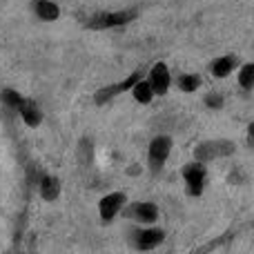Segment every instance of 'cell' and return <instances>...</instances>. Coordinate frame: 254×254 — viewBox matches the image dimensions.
Instances as JSON below:
<instances>
[{
    "instance_id": "2",
    "label": "cell",
    "mask_w": 254,
    "mask_h": 254,
    "mask_svg": "<svg viewBox=\"0 0 254 254\" xmlns=\"http://www.w3.org/2000/svg\"><path fill=\"white\" fill-rule=\"evenodd\" d=\"M183 179L188 183V192L198 196L203 192V185H205V167H203L201 161L190 163V165L183 167Z\"/></svg>"
},
{
    "instance_id": "15",
    "label": "cell",
    "mask_w": 254,
    "mask_h": 254,
    "mask_svg": "<svg viewBox=\"0 0 254 254\" xmlns=\"http://www.w3.org/2000/svg\"><path fill=\"white\" fill-rule=\"evenodd\" d=\"M179 87L183 89V92L192 94V92H196V89L201 87V78H198L196 74H183L179 78Z\"/></svg>"
},
{
    "instance_id": "7",
    "label": "cell",
    "mask_w": 254,
    "mask_h": 254,
    "mask_svg": "<svg viewBox=\"0 0 254 254\" xmlns=\"http://www.w3.org/2000/svg\"><path fill=\"white\" fill-rule=\"evenodd\" d=\"M163 239H165L163 230H145V232H140L138 239H136V248H138V250H152L158 243H163Z\"/></svg>"
},
{
    "instance_id": "14",
    "label": "cell",
    "mask_w": 254,
    "mask_h": 254,
    "mask_svg": "<svg viewBox=\"0 0 254 254\" xmlns=\"http://www.w3.org/2000/svg\"><path fill=\"white\" fill-rule=\"evenodd\" d=\"M239 85L243 89L254 87V63H248V65L241 67V71H239Z\"/></svg>"
},
{
    "instance_id": "1",
    "label": "cell",
    "mask_w": 254,
    "mask_h": 254,
    "mask_svg": "<svg viewBox=\"0 0 254 254\" xmlns=\"http://www.w3.org/2000/svg\"><path fill=\"white\" fill-rule=\"evenodd\" d=\"M232 152H234V145L230 140H212V143H201L194 154H196V161L205 163L216 156H228Z\"/></svg>"
},
{
    "instance_id": "8",
    "label": "cell",
    "mask_w": 254,
    "mask_h": 254,
    "mask_svg": "<svg viewBox=\"0 0 254 254\" xmlns=\"http://www.w3.org/2000/svg\"><path fill=\"white\" fill-rule=\"evenodd\" d=\"M234 67H237V56H221L212 63V74L216 78H225V76H230V71Z\"/></svg>"
},
{
    "instance_id": "10",
    "label": "cell",
    "mask_w": 254,
    "mask_h": 254,
    "mask_svg": "<svg viewBox=\"0 0 254 254\" xmlns=\"http://www.w3.org/2000/svg\"><path fill=\"white\" fill-rule=\"evenodd\" d=\"M18 110H20V116L25 119L27 125L34 127V125L40 123V112H38V107L34 105V101H22Z\"/></svg>"
},
{
    "instance_id": "12",
    "label": "cell",
    "mask_w": 254,
    "mask_h": 254,
    "mask_svg": "<svg viewBox=\"0 0 254 254\" xmlns=\"http://www.w3.org/2000/svg\"><path fill=\"white\" fill-rule=\"evenodd\" d=\"M36 13H38V18H43V20H56L58 18V4L49 2V0H40L38 4H36Z\"/></svg>"
},
{
    "instance_id": "13",
    "label": "cell",
    "mask_w": 254,
    "mask_h": 254,
    "mask_svg": "<svg viewBox=\"0 0 254 254\" xmlns=\"http://www.w3.org/2000/svg\"><path fill=\"white\" fill-rule=\"evenodd\" d=\"M40 192H43V196L47 198V201H54V198L58 196V192H61L58 179H52V176L43 179V183H40Z\"/></svg>"
},
{
    "instance_id": "6",
    "label": "cell",
    "mask_w": 254,
    "mask_h": 254,
    "mask_svg": "<svg viewBox=\"0 0 254 254\" xmlns=\"http://www.w3.org/2000/svg\"><path fill=\"white\" fill-rule=\"evenodd\" d=\"M123 201H125V194H121V192L107 194V196L101 201V205H98V210H101V216H103L105 221H112V219H114L116 212L121 210Z\"/></svg>"
},
{
    "instance_id": "18",
    "label": "cell",
    "mask_w": 254,
    "mask_h": 254,
    "mask_svg": "<svg viewBox=\"0 0 254 254\" xmlns=\"http://www.w3.org/2000/svg\"><path fill=\"white\" fill-rule=\"evenodd\" d=\"M248 138H250V143L254 145V121L248 125Z\"/></svg>"
},
{
    "instance_id": "4",
    "label": "cell",
    "mask_w": 254,
    "mask_h": 254,
    "mask_svg": "<svg viewBox=\"0 0 254 254\" xmlns=\"http://www.w3.org/2000/svg\"><path fill=\"white\" fill-rule=\"evenodd\" d=\"M136 13L134 11H116V13H101V16H96L92 22H89V27H94V29H110V27H119V25H125L127 20H131Z\"/></svg>"
},
{
    "instance_id": "3",
    "label": "cell",
    "mask_w": 254,
    "mask_h": 254,
    "mask_svg": "<svg viewBox=\"0 0 254 254\" xmlns=\"http://www.w3.org/2000/svg\"><path fill=\"white\" fill-rule=\"evenodd\" d=\"M170 149H172V140L167 138V136H156V138L149 143V165H152L154 170H161L163 163L170 156Z\"/></svg>"
},
{
    "instance_id": "17",
    "label": "cell",
    "mask_w": 254,
    "mask_h": 254,
    "mask_svg": "<svg viewBox=\"0 0 254 254\" xmlns=\"http://www.w3.org/2000/svg\"><path fill=\"white\" fill-rule=\"evenodd\" d=\"M205 105L212 107V110H221V107H223V96H219V94H210V96L205 98Z\"/></svg>"
},
{
    "instance_id": "11",
    "label": "cell",
    "mask_w": 254,
    "mask_h": 254,
    "mask_svg": "<svg viewBox=\"0 0 254 254\" xmlns=\"http://www.w3.org/2000/svg\"><path fill=\"white\" fill-rule=\"evenodd\" d=\"M131 94H134V98L138 103H149L152 101V96H154V89H152V85H149V80L145 83V80H136L134 83V87H131Z\"/></svg>"
},
{
    "instance_id": "16",
    "label": "cell",
    "mask_w": 254,
    "mask_h": 254,
    "mask_svg": "<svg viewBox=\"0 0 254 254\" xmlns=\"http://www.w3.org/2000/svg\"><path fill=\"white\" fill-rule=\"evenodd\" d=\"M2 101L7 103L9 107H20L22 98H20V94H16L13 89H4V92H2Z\"/></svg>"
},
{
    "instance_id": "5",
    "label": "cell",
    "mask_w": 254,
    "mask_h": 254,
    "mask_svg": "<svg viewBox=\"0 0 254 254\" xmlns=\"http://www.w3.org/2000/svg\"><path fill=\"white\" fill-rule=\"evenodd\" d=\"M149 85H152L154 94H158V96H163L167 92V87H170V71H167L165 63H156L152 67V71H149Z\"/></svg>"
},
{
    "instance_id": "9",
    "label": "cell",
    "mask_w": 254,
    "mask_h": 254,
    "mask_svg": "<svg viewBox=\"0 0 254 254\" xmlns=\"http://www.w3.org/2000/svg\"><path fill=\"white\" fill-rule=\"evenodd\" d=\"M134 214L140 223H154L158 219V207L154 203H138L134 207Z\"/></svg>"
}]
</instances>
